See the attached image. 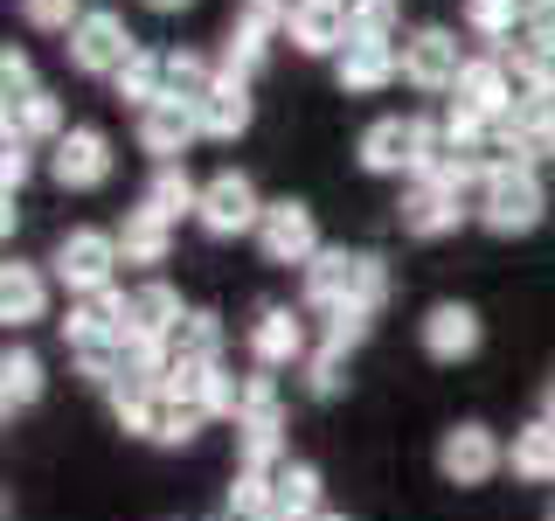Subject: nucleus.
Instances as JSON below:
<instances>
[{
	"label": "nucleus",
	"mask_w": 555,
	"mask_h": 521,
	"mask_svg": "<svg viewBox=\"0 0 555 521\" xmlns=\"http://www.w3.org/2000/svg\"><path fill=\"white\" fill-rule=\"evenodd\" d=\"M396 35V0H354V42H389Z\"/></svg>",
	"instance_id": "nucleus-43"
},
{
	"label": "nucleus",
	"mask_w": 555,
	"mask_h": 521,
	"mask_svg": "<svg viewBox=\"0 0 555 521\" xmlns=\"http://www.w3.org/2000/svg\"><path fill=\"white\" fill-rule=\"evenodd\" d=\"M299 382H306V396H312V404H334V396L347 390V355H340V347H312V355H306V369H299Z\"/></svg>",
	"instance_id": "nucleus-32"
},
{
	"label": "nucleus",
	"mask_w": 555,
	"mask_h": 521,
	"mask_svg": "<svg viewBox=\"0 0 555 521\" xmlns=\"http://www.w3.org/2000/svg\"><path fill=\"white\" fill-rule=\"evenodd\" d=\"M195 112H202V139H243V132H250V118H257L250 77H230V69H216V84L195 98Z\"/></svg>",
	"instance_id": "nucleus-17"
},
{
	"label": "nucleus",
	"mask_w": 555,
	"mask_h": 521,
	"mask_svg": "<svg viewBox=\"0 0 555 521\" xmlns=\"http://www.w3.org/2000/svg\"><path fill=\"white\" fill-rule=\"evenodd\" d=\"M396 223H403V237H416V243H438V237H459L465 223H473V202H465L459 188H444V181H430V174H416V181H403Z\"/></svg>",
	"instance_id": "nucleus-6"
},
{
	"label": "nucleus",
	"mask_w": 555,
	"mask_h": 521,
	"mask_svg": "<svg viewBox=\"0 0 555 521\" xmlns=\"http://www.w3.org/2000/svg\"><path fill=\"white\" fill-rule=\"evenodd\" d=\"M369 334H375V313H361V306H340V313H326V320H320V341L340 347V355H354Z\"/></svg>",
	"instance_id": "nucleus-36"
},
{
	"label": "nucleus",
	"mask_w": 555,
	"mask_h": 521,
	"mask_svg": "<svg viewBox=\"0 0 555 521\" xmlns=\"http://www.w3.org/2000/svg\"><path fill=\"white\" fill-rule=\"evenodd\" d=\"M42 390H49L42 355L14 341L8 355H0V410H8V417H14V410H35V404H42Z\"/></svg>",
	"instance_id": "nucleus-24"
},
{
	"label": "nucleus",
	"mask_w": 555,
	"mask_h": 521,
	"mask_svg": "<svg viewBox=\"0 0 555 521\" xmlns=\"http://www.w3.org/2000/svg\"><path fill=\"white\" fill-rule=\"evenodd\" d=\"M112 98L132 104V112H146L153 98H167V56H153V49H132V63L112 77Z\"/></svg>",
	"instance_id": "nucleus-29"
},
{
	"label": "nucleus",
	"mask_w": 555,
	"mask_h": 521,
	"mask_svg": "<svg viewBox=\"0 0 555 521\" xmlns=\"http://www.w3.org/2000/svg\"><path fill=\"white\" fill-rule=\"evenodd\" d=\"M416 341H424V355L430 361H444V369H459V361H473L479 355V341H486V320L465 300H438L416 320Z\"/></svg>",
	"instance_id": "nucleus-10"
},
{
	"label": "nucleus",
	"mask_w": 555,
	"mask_h": 521,
	"mask_svg": "<svg viewBox=\"0 0 555 521\" xmlns=\"http://www.w3.org/2000/svg\"><path fill=\"white\" fill-rule=\"evenodd\" d=\"M181 320H188V306H181V292H173L167 278L132 285V334H126V341H167V347H173Z\"/></svg>",
	"instance_id": "nucleus-19"
},
{
	"label": "nucleus",
	"mask_w": 555,
	"mask_h": 521,
	"mask_svg": "<svg viewBox=\"0 0 555 521\" xmlns=\"http://www.w3.org/2000/svg\"><path fill=\"white\" fill-rule=\"evenodd\" d=\"M451 104H465V112H479V118H507L514 112V69L486 49V56H465L459 69V84H451Z\"/></svg>",
	"instance_id": "nucleus-15"
},
{
	"label": "nucleus",
	"mask_w": 555,
	"mask_h": 521,
	"mask_svg": "<svg viewBox=\"0 0 555 521\" xmlns=\"http://www.w3.org/2000/svg\"><path fill=\"white\" fill-rule=\"evenodd\" d=\"M0 320L8 327H35L49 320V271L42 265H0Z\"/></svg>",
	"instance_id": "nucleus-20"
},
{
	"label": "nucleus",
	"mask_w": 555,
	"mask_h": 521,
	"mask_svg": "<svg viewBox=\"0 0 555 521\" xmlns=\"http://www.w3.org/2000/svg\"><path fill=\"white\" fill-rule=\"evenodd\" d=\"M230 521H264L278 514V494H271V473H243L236 466V480H230V508H222Z\"/></svg>",
	"instance_id": "nucleus-33"
},
{
	"label": "nucleus",
	"mask_w": 555,
	"mask_h": 521,
	"mask_svg": "<svg viewBox=\"0 0 555 521\" xmlns=\"http://www.w3.org/2000/svg\"><path fill=\"white\" fill-rule=\"evenodd\" d=\"M139 208H153L160 223H181V216H195V208H202V181L181 161H167V167L146 174V195H139Z\"/></svg>",
	"instance_id": "nucleus-23"
},
{
	"label": "nucleus",
	"mask_w": 555,
	"mask_h": 521,
	"mask_svg": "<svg viewBox=\"0 0 555 521\" xmlns=\"http://www.w3.org/2000/svg\"><path fill=\"white\" fill-rule=\"evenodd\" d=\"M507 466V445L493 439V424H479V417H465V424H451L438 439V473L451 486H486Z\"/></svg>",
	"instance_id": "nucleus-8"
},
{
	"label": "nucleus",
	"mask_w": 555,
	"mask_h": 521,
	"mask_svg": "<svg viewBox=\"0 0 555 521\" xmlns=\"http://www.w3.org/2000/svg\"><path fill=\"white\" fill-rule=\"evenodd\" d=\"M132 132H139V153H153V167H167V161H181V153L202 139V112L167 91V98H153L146 112H139Z\"/></svg>",
	"instance_id": "nucleus-11"
},
{
	"label": "nucleus",
	"mask_w": 555,
	"mask_h": 521,
	"mask_svg": "<svg viewBox=\"0 0 555 521\" xmlns=\"http://www.w3.org/2000/svg\"><path fill=\"white\" fill-rule=\"evenodd\" d=\"M271 494H278V514L285 521H320L326 514V480L312 459H285L271 473Z\"/></svg>",
	"instance_id": "nucleus-21"
},
{
	"label": "nucleus",
	"mask_w": 555,
	"mask_h": 521,
	"mask_svg": "<svg viewBox=\"0 0 555 521\" xmlns=\"http://www.w3.org/2000/svg\"><path fill=\"white\" fill-rule=\"evenodd\" d=\"M354 161L361 174H382V181H416V118H375L354 139Z\"/></svg>",
	"instance_id": "nucleus-13"
},
{
	"label": "nucleus",
	"mask_w": 555,
	"mask_h": 521,
	"mask_svg": "<svg viewBox=\"0 0 555 521\" xmlns=\"http://www.w3.org/2000/svg\"><path fill=\"white\" fill-rule=\"evenodd\" d=\"M542 216H548V188L534 167H493V181L473 202V223L486 237H534Z\"/></svg>",
	"instance_id": "nucleus-1"
},
{
	"label": "nucleus",
	"mask_w": 555,
	"mask_h": 521,
	"mask_svg": "<svg viewBox=\"0 0 555 521\" xmlns=\"http://www.w3.org/2000/svg\"><path fill=\"white\" fill-rule=\"evenodd\" d=\"M243 341H250L257 369H306V355H312V347H306V320L292 306H264Z\"/></svg>",
	"instance_id": "nucleus-14"
},
{
	"label": "nucleus",
	"mask_w": 555,
	"mask_h": 521,
	"mask_svg": "<svg viewBox=\"0 0 555 521\" xmlns=\"http://www.w3.org/2000/svg\"><path fill=\"white\" fill-rule=\"evenodd\" d=\"M112 167H118V153L98 126H69L56 147H49V181H56L63 195H91V188L112 181Z\"/></svg>",
	"instance_id": "nucleus-7"
},
{
	"label": "nucleus",
	"mask_w": 555,
	"mask_h": 521,
	"mask_svg": "<svg viewBox=\"0 0 555 521\" xmlns=\"http://www.w3.org/2000/svg\"><path fill=\"white\" fill-rule=\"evenodd\" d=\"M292 452H285V424L271 417H236V466L243 473H278Z\"/></svg>",
	"instance_id": "nucleus-27"
},
{
	"label": "nucleus",
	"mask_w": 555,
	"mask_h": 521,
	"mask_svg": "<svg viewBox=\"0 0 555 521\" xmlns=\"http://www.w3.org/2000/svg\"><path fill=\"white\" fill-rule=\"evenodd\" d=\"M459 69H465V49H459V35H451V28H416V35H403V84H410V91L451 98Z\"/></svg>",
	"instance_id": "nucleus-9"
},
{
	"label": "nucleus",
	"mask_w": 555,
	"mask_h": 521,
	"mask_svg": "<svg viewBox=\"0 0 555 521\" xmlns=\"http://www.w3.org/2000/svg\"><path fill=\"white\" fill-rule=\"evenodd\" d=\"M202 237L230 243V237H257V223H264V195H257V181L243 167H222L202 181V208H195Z\"/></svg>",
	"instance_id": "nucleus-4"
},
{
	"label": "nucleus",
	"mask_w": 555,
	"mask_h": 521,
	"mask_svg": "<svg viewBox=\"0 0 555 521\" xmlns=\"http://www.w3.org/2000/svg\"><path fill=\"white\" fill-rule=\"evenodd\" d=\"M28 174H35V147H28V139H0V195H22V181H28Z\"/></svg>",
	"instance_id": "nucleus-41"
},
{
	"label": "nucleus",
	"mask_w": 555,
	"mask_h": 521,
	"mask_svg": "<svg viewBox=\"0 0 555 521\" xmlns=\"http://www.w3.org/2000/svg\"><path fill=\"white\" fill-rule=\"evenodd\" d=\"M132 49H139V35L126 28V14H118V8H83V22L63 35L69 69H77V77H104V84L132 63Z\"/></svg>",
	"instance_id": "nucleus-2"
},
{
	"label": "nucleus",
	"mask_w": 555,
	"mask_h": 521,
	"mask_svg": "<svg viewBox=\"0 0 555 521\" xmlns=\"http://www.w3.org/2000/svg\"><path fill=\"white\" fill-rule=\"evenodd\" d=\"M236 417H271V424H285V396H278V376L271 369L243 376V410Z\"/></svg>",
	"instance_id": "nucleus-40"
},
{
	"label": "nucleus",
	"mask_w": 555,
	"mask_h": 521,
	"mask_svg": "<svg viewBox=\"0 0 555 521\" xmlns=\"http://www.w3.org/2000/svg\"><path fill=\"white\" fill-rule=\"evenodd\" d=\"M334 77H340L347 98H375V91H389V84L403 77V49L396 42H347L334 56Z\"/></svg>",
	"instance_id": "nucleus-16"
},
{
	"label": "nucleus",
	"mask_w": 555,
	"mask_h": 521,
	"mask_svg": "<svg viewBox=\"0 0 555 521\" xmlns=\"http://www.w3.org/2000/svg\"><path fill=\"white\" fill-rule=\"evenodd\" d=\"M528 35H548L555 42V0H528V22H520Z\"/></svg>",
	"instance_id": "nucleus-45"
},
{
	"label": "nucleus",
	"mask_w": 555,
	"mask_h": 521,
	"mask_svg": "<svg viewBox=\"0 0 555 521\" xmlns=\"http://www.w3.org/2000/svg\"><path fill=\"white\" fill-rule=\"evenodd\" d=\"M208 84H216V69H208V63L195 56V49H167V91H173V98H188V104H195V98L208 91Z\"/></svg>",
	"instance_id": "nucleus-35"
},
{
	"label": "nucleus",
	"mask_w": 555,
	"mask_h": 521,
	"mask_svg": "<svg viewBox=\"0 0 555 521\" xmlns=\"http://www.w3.org/2000/svg\"><path fill=\"white\" fill-rule=\"evenodd\" d=\"M542 417H555V376H548V390H542Z\"/></svg>",
	"instance_id": "nucleus-47"
},
{
	"label": "nucleus",
	"mask_w": 555,
	"mask_h": 521,
	"mask_svg": "<svg viewBox=\"0 0 555 521\" xmlns=\"http://www.w3.org/2000/svg\"><path fill=\"white\" fill-rule=\"evenodd\" d=\"M493 56L514 69V91H542V84H555V42H548V35L520 28L507 49H493Z\"/></svg>",
	"instance_id": "nucleus-28"
},
{
	"label": "nucleus",
	"mask_w": 555,
	"mask_h": 521,
	"mask_svg": "<svg viewBox=\"0 0 555 521\" xmlns=\"http://www.w3.org/2000/svg\"><path fill=\"white\" fill-rule=\"evenodd\" d=\"M146 8H153V14H188L195 0H146Z\"/></svg>",
	"instance_id": "nucleus-46"
},
{
	"label": "nucleus",
	"mask_w": 555,
	"mask_h": 521,
	"mask_svg": "<svg viewBox=\"0 0 555 521\" xmlns=\"http://www.w3.org/2000/svg\"><path fill=\"white\" fill-rule=\"evenodd\" d=\"M8 132L28 139V147H56V139L69 132L63 98H56V91H35V98H22V104H8Z\"/></svg>",
	"instance_id": "nucleus-26"
},
{
	"label": "nucleus",
	"mask_w": 555,
	"mask_h": 521,
	"mask_svg": "<svg viewBox=\"0 0 555 521\" xmlns=\"http://www.w3.org/2000/svg\"><path fill=\"white\" fill-rule=\"evenodd\" d=\"M118 230H69L56 243V257H49V271H56V285H69V300H91V292H112L118 285Z\"/></svg>",
	"instance_id": "nucleus-3"
},
{
	"label": "nucleus",
	"mask_w": 555,
	"mask_h": 521,
	"mask_svg": "<svg viewBox=\"0 0 555 521\" xmlns=\"http://www.w3.org/2000/svg\"><path fill=\"white\" fill-rule=\"evenodd\" d=\"M285 22H292V0H243V8H236V28L257 35V42H278Z\"/></svg>",
	"instance_id": "nucleus-37"
},
{
	"label": "nucleus",
	"mask_w": 555,
	"mask_h": 521,
	"mask_svg": "<svg viewBox=\"0 0 555 521\" xmlns=\"http://www.w3.org/2000/svg\"><path fill=\"white\" fill-rule=\"evenodd\" d=\"M222 347H230V334H222V320L208 306H188L181 334H173V361H222Z\"/></svg>",
	"instance_id": "nucleus-31"
},
{
	"label": "nucleus",
	"mask_w": 555,
	"mask_h": 521,
	"mask_svg": "<svg viewBox=\"0 0 555 521\" xmlns=\"http://www.w3.org/2000/svg\"><path fill=\"white\" fill-rule=\"evenodd\" d=\"M285 35L299 56H340L354 42V0H292Z\"/></svg>",
	"instance_id": "nucleus-12"
},
{
	"label": "nucleus",
	"mask_w": 555,
	"mask_h": 521,
	"mask_svg": "<svg viewBox=\"0 0 555 521\" xmlns=\"http://www.w3.org/2000/svg\"><path fill=\"white\" fill-rule=\"evenodd\" d=\"M320 521H347V514H320Z\"/></svg>",
	"instance_id": "nucleus-48"
},
{
	"label": "nucleus",
	"mask_w": 555,
	"mask_h": 521,
	"mask_svg": "<svg viewBox=\"0 0 555 521\" xmlns=\"http://www.w3.org/2000/svg\"><path fill=\"white\" fill-rule=\"evenodd\" d=\"M216 521H230V514H216Z\"/></svg>",
	"instance_id": "nucleus-50"
},
{
	"label": "nucleus",
	"mask_w": 555,
	"mask_h": 521,
	"mask_svg": "<svg viewBox=\"0 0 555 521\" xmlns=\"http://www.w3.org/2000/svg\"><path fill=\"white\" fill-rule=\"evenodd\" d=\"M118 257L139 271H160L173 257V223H160L153 208H126V223H118Z\"/></svg>",
	"instance_id": "nucleus-22"
},
{
	"label": "nucleus",
	"mask_w": 555,
	"mask_h": 521,
	"mask_svg": "<svg viewBox=\"0 0 555 521\" xmlns=\"http://www.w3.org/2000/svg\"><path fill=\"white\" fill-rule=\"evenodd\" d=\"M208 424V410L202 404H160V431H153V445H167V452H181V445H195V431Z\"/></svg>",
	"instance_id": "nucleus-34"
},
{
	"label": "nucleus",
	"mask_w": 555,
	"mask_h": 521,
	"mask_svg": "<svg viewBox=\"0 0 555 521\" xmlns=\"http://www.w3.org/2000/svg\"><path fill=\"white\" fill-rule=\"evenodd\" d=\"M354 285H361V251H347V243L320 251V257L306 265V313H340V306H354Z\"/></svg>",
	"instance_id": "nucleus-18"
},
{
	"label": "nucleus",
	"mask_w": 555,
	"mask_h": 521,
	"mask_svg": "<svg viewBox=\"0 0 555 521\" xmlns=\"http://www.w3.org/2000/svg\"><path fill=\"white\" fill-rule=\"evenodd\" d=\"M542 521H555V500H548V514H542Z\"/></svg>",
	"instance_id": "nucleus-49"
},
{
	"label": "nucleus",
	"mask_w": 555,
	"mask_h": 521,
	"mask_svg": "<svg viewBox=\"0 0 555 521\" xmlns=\"http://www.w3.org/2000/svg\"><path fill=\"white\" fill-rule=\"evenodd\" d=\"M520 22H528V0H465V28L493 49H507L520 35Z\"/></svg>",
	"instance_id": "nucleus-30"
},
{
	"label": "nucleus",
	"mask_w": 555,
	"mask_h": 521,
	"mask_svg": "<svg viewBox=\"0 0 555 521\" xmlns=\"http://www.w3.org/2000/svg\"><path fill=\"white\" fill-rule=\"evenodd\" d=\"M264 56H271V42H257V35H243V28L230 22V42H222V69H230V77H250V69H264Z\"/></svg>",
	"instance_id": "nucleus-42"
},
{
	"label": "nucleus",
	"mask_w": 555,
	"mask_h": 521,
	"mask_svg": "<svg viewBox=\"0 0 555 521\" xmlns=\"http://www.w3.org/2000/svg\"><path fill=\"white\" fill-rule=\"evenodd\" d=\"M22 22L35 35H69L83 22V0H22Z\"/></svg>",
	"instance_id": "nucleus-38"
},
{
	"label": "nucleus",
	"mask_w": 555,
	"mask_h": 521,
	"mask_svg": "<svg viewBox=\"0 0 555 521\" xmlns=\"http://www.w3.org/2000/svg\"><path fill=\"white\" fill-rule=\"evenodd\" d=\"M35 91H42V84H35V56L8 42V49H0V98L22 104V98H35Z\"/></svg>",
	"instance_id": "nucleus-39"
},
{
	"label": "nucleus",
	"mask_w": 555,
	"mask_h": 521,
	"mask_svg": "<svg viewBox=\"0 0 555 521\" xmlns=\"http://www.w3.org/2000/svg\"><path fill=\"white\" fill-rule=\"evenodd\" d=\"M326 243H320V216L299 202V195H285V202H264V223H257V257L278 271H292V265H312Z\"/></svg>",
	"instance_id": "nucleus-5"
},
{
	"label": "nucleus",
	"mask_w": 555,
	"mask_h": 521,
	"mask_svg": "<svg viewBox=\"0 0 555 521\" xmlns=\"http://www.w3.org/2000/svg\"><path fill=\"white\" fill-rule=\"evenodd\" d=\"M514 126H520L528 161H555V112H514Z\"/></svg>",
	"instance_id": "nucleus-44"
},
{
	"label": "nucleus",
	"mask_w": 555,
	"mask_h": 521,
	"mask_svg": "<svg viewBox=\"0 0 555 521\" xmlns=\"http://www.w3.org/2000/svg\"><path fill=\"white\" fill-rule=\"evenodd\" d=\"M507 466L514 480H534V486H555V417H528L507 445Z\"/></svg>",
	"instance_id": "nucleus-25"
}]
</instances>
